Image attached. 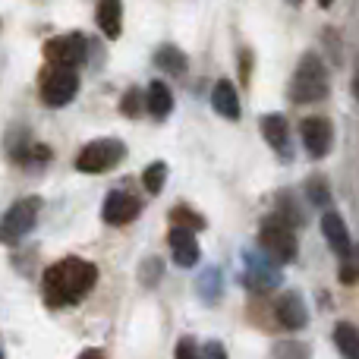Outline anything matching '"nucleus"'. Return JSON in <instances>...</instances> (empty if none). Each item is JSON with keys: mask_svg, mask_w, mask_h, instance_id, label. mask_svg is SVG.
<instances>
[{"mask_svg": "<svg viewBox=\"0 0 359 359\" xmlns=\"http://www.w3.org/2000/svg\"><path fill=\"white\" fill-rule=\"evenodd\" d=\"M170 224H174V227H183V230H192V233L205 230V217L198 215V211L186 208V205H177V208L170 211Z\"/></svg>", "mask_w": 359, "mask_h": 359, "instance_id": "nucleus-21", "label": "nucleus"}, {"mask_svg": "<svg viewBox=\"0 0 359 359\" xmlns=\"http://www.w3.org/2000/svg\"><path fill=\"white\" fill-rule=\"evenodd\" d=\"M145 107H149V114L155 120H164L174 111V95H170V88L164 86V82H151L149 95H145Z\"/></svg>", "mask_w": 359, "mask_h": 359, "instance_id": "nucleus-17", "label": "nucleus"}, {"mask_svg": "<svg viewBox=\"0 0 359 359\" xmlns=\"http://www.w3.org/2000/svg\"><path fill=\"white\" fill-rule=\"evenodd\" d=\"M243 262H246V268H243V284H246L249 290L265 293V290H274V287L280 284L278 262H271L262 249H246V252H243Z\"/></svg>", "mask_w": 359, "mask_h": 359, "instance_id": "nucleus-7", "label": "nucleus"}, {"mask_svg": "<svg viewBox=\"0 0 359 359\" xmlns=\"http://www.w3.org/2000/svg\"><path fill=\"white\" fill-rule=\"evenodd\" d=\"M123 155H126V145L120 139H95V142H88L79 151L76 170H82V174H104L114 164L123 161Z\"/></svg>", "mask_w": 359, "mask_h": 359, "instance_id": "nucleus-6", "label": "nucleus"}, {"mask_svg": "<svg viewBox=\"0 0 359 359\" xmlns=\"http://www.w3.org/2000/svg\"><path fill=\"white\" fill-rule=\"evenodd\" d=\"M0 359H4V353H0Z\"/></svg>", "mask_w": 359, "mask_h": 359, "instance_id": "nucleus-34", "label": "nucleus"}, {"mask_svg": "<svg viewBox=\"0 0 359 359\" xmlns=\"http://www.w3.org/2000/svg\"><path fill=\"white\" fill-rule=\"evenodd\" d=\"M322 233H325V240H328V246L334 249L341 259L350 252V249H353L350 230H347V224H344V217L337 215V211H325V215H322Z\"/></svg>", "mask_w": 359, "mask_h": 359, "instance_id": "nucleus-14", "label": "nucleus"}, {"mask_svg": "<svg viewBox=\"0 0 359 359\" xmlns=\"http://www.w3.org/2000/svg\"><path fill=\"white\" fill-rule=\"evenodd\" d=\"M142 104H145V101L139 98V92H136V88H130V92L123 95V101H120V111H123L126 117H139V111H142Z\"/></svg>", "mask_w": 359, "mask_h": 359, "instance_id": "nucleus-28", "label": "nucleus"}, {"mask_svg": "<svg viewBox=\"0 0 359 359\" xmlns=\"http://www.w3.org/2000/svg\"><path fill=\"white\" fill-rule=\"evenodd\" d=\"M79 92V73L76 67H54L50 63L41 73V101L48 107H67Z\"/></svg>", "mask_w": 359, "mask_h": 359, "instance_id": "nucleus-5", "label": "nucleus"}, {"mask_svg": "<svg viewBox=\"0 0 359 359\" xmlns=\"http://www.w3.org/2000/svg\"><path fill=\"white\" fill-rule=\"evenodd\" d=\"M177 359H202V356H198L196 341H192V337H180V344H177Z\"/></svg>", "mask_w": 359, "mask_h": 359, "instance_id": "nucleus-29", "label": "nucleus"}, {"mask_svg": "<svg viewBox=\"0 0 359 359\" xmlns=\"http://www.w3.org/2000/svg\"><path fill=\"white\" fill-rule=\"evenodd\" d=\"M88 54V41L79 32H67V35H57L44 44V60L54 63V67H79Z\"/></svg>", "mask_w": 359, "mask_h": 359, "instance_id": "nucleus-8", "label": "nucleus"}, {"mask_svg": "<svg viewBox=\"0 0 359 359\" xmlns=\"http://www.w3.org/2000/svg\"><path fill=\"white\" fill-rule=\"evenodd\" d=\"M211 107L221 114L224 120H240V92L230 79H217L211 88Z\"/></svg>", "mask_w": 359, "mask_h": 359, "instance_id": "nucleus-15", "label": "nucleus"}, {"mask_svg": "<svg viewBox=\"0 0 359 359\" xmlns=\"http://www.w3.org/2000/svg\"><path fill=\"white\" fill-rule=\"evenodd\" d=\"M328 69L325 63L318 60L316 54H303V60L297 63L293 69V79H290V98L297 104H316V101L328 98Z\"/></svg>", "mask_w": 359, "mask_h": 359, "instance_id": "nucleus-2", "label": "nucleus"}, {"mask_svg": "<svg viewBox=\"0 0 359 359\" xmlns=\"http://www.w3.org/2000/svg\"><path fill=\"white\" fill-rule=\"evenodd\" d=\"M306 189H309V202L318 205V208H325V205L331 202L328 180H325V177H309V180H306Z\"/></svg>", "mask_w": 359, "mask_h": 359, "instance_id": "nucleus-22", "label": "nucleus"}, {"mask_svg": "<svg viewBox=\"0 0 359 359\" xmlns=\"http://www.w3.org/2000/svg\"><path fill=\"white\" fill-rule=\"evenodd\" d=\"M278 205H280V211H284V215H278L280 221H287V224H303V211L297 208V202H293V198H287V196H278Z\"/></svg>", "mask_w": 359, "mask_h": 359, "instance_id": "nucleus-27", "label": "nucleus"}, {"mask_svg": "<svg viewBox=\"0 0 359 359\" xmlns=\"http://www.w3.org/2000/svg\"><path fill=\"white\" fill-rule=\"evenodd\" d=\"M198 293H202L205 303H217V299H221L224 278H221V271H217V268H208V271L198 278Z\"/></svg>", "mask_w": 359, "mask_h": 359, "instance_id": "nucleus-19", "label": "nucleus"}, {"mask_svg": "<svg viewBox=\"0 0 359 359\" xmlns=\"http://www.w3.org/2000/svg\"><path fill=\"white\" fill-rule=\"evenodd\" d=\"M164 180H168V164H164V161L149 164V168H145V174H142V183H145V189H149V192H161Z\"/></svg>", "mask_w": 359, "mask_h": 359, "instance_id": "nucleus-24", "label": "nucleus"}, {"mask_svg": "<svg viewBox=\"0 0 359 359\" xmlns=\"http://www.w3.org/2000/svg\"><path fill=\"white\" fill-rule=\"evenodd\" d=\"M359 278V249L353 246L347 255H344V271H341V280L344 284H353Z\"/></svg>", "mask_w": 359, "mask_h": 359, "instance_id": "nucleus-26", "label": "nucleus"}, {"mask_svg": "<svg viewBox=\"0 0 359 359\" xmlns=\"http://www.w3.org/2000/svg\"><path fill=\"white\" fill-rule=\"evenodd\" d=\"M139 211H142V205H139V198L133 196V192H126V189H114V192H107L104 208H101V217H104V224L123 227V224L136 221Z\"/></svg>", "mask_w": 359, "mask_h": 359, "instance_id": "nucleus-10", "label": "nucleus"}, {"mask_svg": "<svg viewBox=\"0 0 359 359\" xmlns=\"http://www.w3.org/2000/svg\"><path fill=\"white\" fill-rule=\"evenodd\" d=\"M271 359H309V347L299 341H284V344H274Z\"/></svg>", "mask_w": 359, "mask_h": 359, "instance_id": "nucleus-23", "label": "nucleus"}, {"mask_svg": "<svg viewBox=\"0 0 359 359\" xmlns=\"http://www.w3.org/2000/svg\"><path fill=\"white\" fill-rule=\"evenodd\" d=\"M334 344L344 359H359V328L353 322H337L334 325Z\"/></svg>", "mask_w": 359, "mask_h": 359, "instance_id": "nucleus-18", "label": "nucleus"}, {"mask_svg": "<svg viewBox=\"0 0 359 359\" xmlns=\"http://www.w3.org/2000/svg\"><path fill=\"white\" fill-rule=\"evenodd\" d=\"M155 63L161 69H168V73H183L186 69V54L180 48H174V44H164V48H158Z\"/></svg>", "mask_w": 359, "mask_h": 359, "instance_id": "nucleus-20", "label": "nucleus"}, {"mask_svg": "<svg viewBox=\"0 0 359 359\" xmlns=\"http://www.w3.org/2000/svg\"><path fill=\"white\" fill-rule=\"evenodd\" d=\"M259 249L278 265H287V262H297V233L287 221H280L278 215H268L265 221L259 224Z\"/></svg>", "mask_w": 359, "mask_h": 359, "instance_id": "nucleus-3", "label": "nucleus"}, {"mask_svg": "<svg viewBox=\"0 0 359 359\" xmlns=\"http://www.w3.org/2000/svg\"><path fill=\"white\" fill-rule=\"evenodd\" d=\"M95 19H98L101 32L111 41L120 38V32H123V0H98L95 4Z\"/></svg>", "mask_w": 359, "mask_h": 359, "instance_id": "nucleus-16", "label": "nucleus"}, {"mask_svg": "<svg viewBox=\"0 0 359 359\" xmlns=\"http://www.w3.org/2000/svg\"><path fill=\"white\" fill-rule=\"evenodd\" d=\"M98 280V268L86 259H69L54 262L48 271L41 274V293H44V303L60 309V306H73L86 297L88 290L95 287Z\"/></svg>", "mask_w": 359, "mask_h": 359, "instance_id": "nucleus-1", "label": "nucleus"}, {"mask_svg": "<svg viewBox=\"0 0 359 359\" xmlns=\"http://www.w3.org/2000/svg\"><path fill=\"white\" fill-rule=\"evenodd\" d=\"M353 95H356V101H359V69H356V76H353Z\"/></svg>", "mask_w": 359, "mask_h": 359, "instance_id": "nucleus-32", "label": "nucleus"}, {"mask_svg": "<svg viewBox=\"0 0 359 359\" xmlns=\"http://www.w3.org/2000/svg\"><path fill=\"white\" fill-rule=\"evenodd\" d=\"M161 271H164V262L161 259H145V265L139 268V280H142L145 287H155L158 278H161Z\"/></svg>", "mask_w": 359, "mask_h": 359, "instance_id": "nucleus-25", "label": "nucleus"}, {"mask_svg": "<svg viewBox=\"0 0 359 359\" xmlns=\"http://www.w3.org/2000/svg\"><path fill=\"white\" fill-rule=\"evenodd\" d=\"M202 359H227V350H224L221 341H208L202 350Z\"/></svg>", "mask_w": 359, "mask_h": 359, "instance_id": "nucleus-30", "label": "nucleus"}, {"mask_svg": "<svg viewBox=\"0 0 359 359\" xmlns=\"http://www.w3.org/2000/svg\"><path fill=\"white\" fill-rule=\"evenodd\" d=\"M274 316H278L280 328H287V331H299V328H306V322H309V309H306L303 297H299L297 290L284 293V297L274 303Z\"/></svg>", "mask_w": 359, "mask_h": 359, "instance_id": "nucleus-11", "label": "nucleus"}, {"mask_svg": "<svg viewBox=\"0 0 359 359\" xmlns=\"http://www.w3.org/2000/svg\"><path fill=\"white\" fill-rule=\"evenodd\" d=\"M318 4H322V6H331V4H334V0H318Z\"/></svg>", "mask_w": 359, "mask_h": 359, "instance_id": "nucleus-33", "label": "nucleus"}, {"mask_svg": "<svg viewBox=\"0 0 359 359\" xmlns=\"http://www.w3.org/2000/svg\"><path fill=\"white\" fill-rule=\"evenodd\" d=\"M79 359H104V353H101V350H86Z\"/></svg>", "mask_w": 359, "mask_h": 359, "instance_id": "nucleus-31", "label": "nucleus"}, {"mask_svg": "<svg viewBox=\"0 0 359 359\" xmlns=\"http://www.w3.org/2000/svg\"><path fill=\"white\" fill-rule=\"evenodd\" d=\"M299 136H303V145L309 151V158H325L334 145V126H331L328 117H306L303 126H299Z\"/></svg>", "mask_w": 359, "mask_h": 359, "instance_id": "nucleus-9", "label": "nucleus"}, {"mask_svg": "<svg viewBox=\"0 0 359 359\" xmlns=\"http://www.w3.org/2000/svg\"><path fill=\"white\" fill-rule=\"evenodd\" d=\"M38 211H41V198L38 196H25L19 202H13L10 208L0 217V243L4 246H13L22 236L32 233V227L38 224Z\"/></svg>", "mask_w": 359, "mask_h": 359, "instance_id": "nucleus-4", "label": "nucleus"}, {"mask_svg": "<svg viewBox=\"0 0 359 359\" xmlns=\"http://www.w3.org/2000/svg\"><path fill=\"white\" fill-rule=\"evenodd\" d=\"M262 136L280 158H290V126H287L284 114H265L262 117Z\"/></svg>", "mask_w": 359, "mask_h": 359, "instance_id": "nucleus-13", "label": "nucleus"}, {"mask_svg": "<svg viewBox=\"0 0 359 359\" xmlns=\"http://www.w3.org/2000/svg\"><path fill=\"white\" fill-rule=\"evenodd\" d=\"M170 252H174V262L180 268H192L198 262V255H202V249H198V240L192 230H183V227H170Z\"/></svg>", "mask_w": 359, "mask_h": 359, "instance_id": "nucleus-12", "label": "nucleus"}]
</instances>
